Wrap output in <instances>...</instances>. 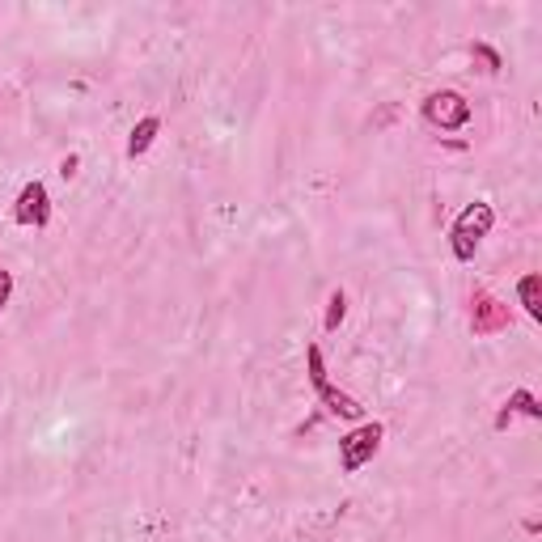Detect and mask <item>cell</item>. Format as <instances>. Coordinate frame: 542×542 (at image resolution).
Here are the masks:
<instances>
[{"label":"cell","mask_w":542,"mask_h":542,"mask_svg":"<svg viewBox=\"0 0 542 542\" xmlns=\"http://www.w3.org/2000/svg\"><path fill=\"white\" fill-rule=\"evenodd\" d=\"M492 229H496V208H492V204H487V200L466 204V208L454 216V225H449V250H454V259H458V263H471L475 250H479V242H483Z\"/></svg>","instance_id":"cell-1"},{"label":"cell","mask_w":542,"mask_h":542,"mask_svg":"<svg viewBox=\"0 0 542 542\" xmlns=\"http://www.w3.org/2000/svg\"><path fill=\"white\" fill-rule=\"evenodd\" d=\"M471 102H466L458 89H432L420 102V119L428 123L432 132H462L471 123Z\"/></svg>","instance_id":"cell-2"},{"label":"cell","mask_w":542,"mask_h":542,"mask_svg":"<svg viewBox=\"0 0 542 542\" xmlns=\"http://www.w3.org/2000/svg\"><path fill=\"white\" fill-rule=\"evenodd\" d=\"M382 437H386V424L382 420H360L352 432L339 437V471L343 475H356L360 466H369L382 449Z\"/></svg>","instance_id":"cell-3"},{"label":"cell","mask_w":542,"mask_h":542,"mask_svg":"<svg viewBox=\"0 0 542 542\" xmlns=\"http://www.w3.org/2000/svg\"><path fill=\"white\" fill-rule=\"evenodd\" d=\"M509 327H513L509 301L492 297L487 288H475V293H471V331H475V339H492V335L509 331Z\"/></svg>","instance_id":"cell-4"},{"label":"cell","mask_w":542,"mask_h":542,"mask_svg":"<svg viewBox=\"0 0 542 542\" xmlns=\"http://www.w3.org/2000/svg\"><path fill=\"white\" fill-rule=\"evenodd\" d=\"M13 221L22 229H47L51 225V195H47V183L30 178V183L17 191L13 200Z\"/></svg>","instance_id":"cell-5"},{"label":"cell","mask_w":542,"mask_h":542,"mask_svg":"<svg viewBox=\"0 0 542 542\" xmlns=\"http://www.w3.org/2000/svg\"><path fill=\"white\" fill-rule=\"evenodd\" d=\"M314 394H318V403L327 407L331 415H339V420H352V424H360L365 420V407H360L352 394H343L339 386H331V382H322V386H314Z\"/></svg>","instance_id":"cell-6"},{"label":"cell","mask_w":542,"mask_h":542,"mask_svg":"<svg viewBox=\"0 0 542 542\" xmlns=\"http://www.w3.org/2000/svg\"><path fill=\"white\" fill-rule=\"evenodd\" d=\"M513 415H526V420H542L538 394H534V390H513L509 399H504L500 415H496V428H509V424H513Z\"/></svg>","instance_id":"cell-7"},{"label":"cell","mask_w":542,"mask_h":542,"mask_svg":"<svg viewBox=\"0 0 542 542\" xmlns=\"http://www.w3.org/2000/svg\"><path fill=\"white\" fill-rule=\"evenodd\" d=\"M157 136H161V119H157V115H144L136 128H132V136H128V161H140L144 153L153 149Z\"/></svg>","instance_id":"cell-8"},{"label":"cell","mask_w":542,"mask_h":542,"mask_svg":"<svg viewBox=\"0 0 542 542\" xmlns=\"http://www.w3.org/2000/svg\"><path fill=\"white\" fill-rule=\"evenodd\" d=\"M517 301L534 322H542V276L538 271H526V276L517 280Z\"/></svg>","instance_id":"cell-9"},{"label":"cell","mask_w":542,"mask_h":542,"mask_svg":"<svg viewBox=\"0 0 542 542\" xmlns=\"http://www.w3.org/2000/svg\"><path fill=\"white\" fill-rule=\"evenodd\" d=\"M343 318H348V293H343V288H335V293L327 297V314H322V331L335 335Z\"/></svg>","instance_id":"cell-10"},{"label":"cell","mask_w":542,"mask_h":542,"mask_svg":"<svg viewBox=\"0 0 542 542\" xmlns=\"http://www.w3.org/2000/svg\"><path fill=\"white\" fill-rule=\"evenodd\" d=\"M471 60L487 72V77H496V72L504 68V60H500V51L492 47V43H471Z\"/></svg>","instance_id":"cell-11"},{"label":"cell","mask_w":542,"mask_h":542,"mask_svg":"<svg viewBox=\"0 0 542 542\" xmlns=\"http://www.w3.org/2000/svg\"><path fill=\"white\" fill-rule=\"evenodd\" d=\"M13 301V271L0 267V314H5V305Z\"/></svg>","instance_id":"cell-12"},{"label":"cell","mask_w":542,"mask_h":542,"mask_svg":"<svg viewBox=\"0 0 542 542\" xmlns=\"http://www.w3.org/2000/svg\"><path fill=\"white\" fill-rule=\"evenodd\" d=\"M77 166H81V157H77V153H68V157L60 161V174H64V178H72V174H77Z\"/></svg>","instance_id":"cell-13"}]
</instances>
